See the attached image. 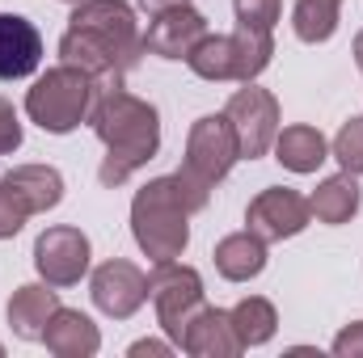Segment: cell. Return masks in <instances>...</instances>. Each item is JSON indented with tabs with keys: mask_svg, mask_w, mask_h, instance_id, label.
Instances as JSON below:
<instances>
[{
	"mask_svg": "<svg viewBox=\"0 0 363 358\" xmlns=\"http://www.w3.org/2000/svg\"><path fill=\"white\" fill-rule=\"evenodd\" d=\"M190 72L203 81H237V59H233V38L228 34H207L190 55Z\"/></svg>",
	"mask_w": 363,
	"mask_h": 358,
	"instance_id": "cell-23",
	"label": "cell"
},
{
	"mask_svg": "<svg viewBox=\"0 0 363 358\" xmlns=\"http://www.w3.org/2000/svg\"><path fill=\"white\" fill-rule=\"evenodd\" d=\"M178 346L190 358H237L245 350L237 329H233V316L220 312V308H207V304L190 316V325H186Z\"/></svg>",
	"mask_w": 363,
	"mask_h": 358,
	"instance_id": "cell-13",
	"label": "cell"
},
{
	"mask_svg": "<svg viewBox=\"0 0 363 358\" xmlns=\"http://www.w3.org/2000/svg\"><path fill=\"white\" fill-rule=\"evenodd\" d=\"M43 64V34L17 13H0V81H21Z\"/></svg>",
	"mask_w": 363,
	"mask_h": 358,
	"instance_id": "cell-14",
	"label": "cell"
},
{
	"mask_svg": "<svg viewBox=\"0 0 363 358\" xmlns=\"http://www.w3.org/2000/svg\"><path fill=\"white\" fill-rule=\"evenodd\" d=\"M228 316H233V329H237V337H241V346H245V350H250V346H267V342L274 337V329H279L274 304H271V299H262V295L241 299Z\"/></svg>",
	"mask_w": 363,
	"mask_h": 358,
	"instance_id": "cell-22",
	"label": "cell"
},
{
	"mask_svg": "<svg viewBox=\"0 0 363 358\" xmlns=\"http://www.w3.org/2000/svg\"><path fill=\"white\" fill-rule=\"evenodd\" d=\"M207 17L190 4H178V8H165L148 21V34H144V47L161 59H186L203 38H207Z\"/></svg>",
	"mask_w": 363,
	"mask_h": 358,
	"instance_id": "cell-11",
	"label": "cell"
},
{
	"mask_svg": "<svg viewBox=\"0 0 363 358\" xmlns=\"http://www.w3.org/2000/svg\"><path fill=\"white\" fill-rule=\"evenodd\" d=\"M241 161V144L237 131L228 122V114H203L194 118L190 135H186V169L199 173L207 185H216L220 178H228V169Z\"/></svg>",
	"mask_w": 363,
	"mask_h": 358,
	"instance_id": "cell-7",
	"label": "cell"
},
{
	"mask_svg": "<svg viewBox=\"0 0 363 358\" xmlns=\"http://www.w3.org/2000/svg\"><path fill=\"white\" fill-rule=\"evenodd\" d=\"M148 299L157 304V321H161V329H165L169 342H182L190 316L207 304V299H203V278H199V270L182 266L178 258L152 266V274H148Z\"/></svg>",
	"mask_w": 363,
	"mask_h": 358,
	"instance_id": "cell-4",
	"label": "cell"
},
{
	"mask_svg": "<svg viewBox=\"0 0 363 358\" xmlns=\"http://www.w3.org/2000/svg\"><path fill=\"white\" fill-rule=\"evenodd\" d=\"M359 202H363L359 181H355V173H347V169L334 173V178H325L313 190V198H308V207H313V215L321 224H347V219H355Z\"/></svg>",
	"mask_w": 363,
	"mask_h": 358,
	"instance_id": "cell-20",
	"label": "cell"
},
{
	"mask_svg": "<svg viewBox=\"0 0 363 358\" xmlns=\"http://www.w3.org/2000/svg\"><path fill=\"white\" fill-rule=\"evenodd\" d=\"M0 181L17 190V198L30 207V215H43L51 207H60V198H64V178L51 165H17L13 173H4Z\"/></svg>",
	"mask_w": 363,
	"mask_h": 358,
	"instance_id": "cell-19",
	"label": "cell"
},
{
	"mask_svg": "<svg viewBox=\"0 0 363 358\" xmlns=\"http://www.w3.org/2000/svg\"><path fill=\"white\" fill-rule=\"evenodd\" d=\"M0 354H4V346H0Z\"/></svg>",
	"mask_w": 363,
	"mask_h": 358,
	"instance_id": "cell-33",
	"label": "cell"
},
{
	"mask_svg": "<svg viewBox=\"0 0 363 358\" xmlns=\"http://www.w3.org/2000/svg\"><path fill=\"white\" fill-rule=\"evenodd\" d=\"M72 30H85L93 38H101L118 59L123 68L131 72L140 64V55L148 51L144 47V34H140V21H135V8L127 0H81L72 8Z\"/></svg>",
	"mask_w": 363,
	"mask_h": 358,
	"instance_id": "cell-5",
	"label": "cell"
},
{
	"mask_svg": "<svg viewBox=\"0 0 363 358\" xmlns=\"http://www.w3.org/2000/svg\"><path fill=\"white\" fill-rule=\"evenodd\" d=\"M342 17V0H296L291 30L300 42H330Z\"/></svg>",
	"mask_w": 363,
	"mask_h": 358,
	"instance_id": "cell-21",
	"label": "cell"
},
{
	"mask_svg": "<svg viewBox=\"0 0 363 358\" xmlns=\"http://www.w3.org/2000/svg\"><path fill=\"white\" fill-rule=\"evenodd\" d=\"M178 4H190V0H140V8H144V13H152V17H157V13H165V8H178Z\"/></svg>",
	"mask_w": 363,
	"mask_h": 358,
	"instance_id": "cell-30",
	"label": "cell"
},
{
	"mask_svg": "<svg viewBox=\"0 0 363 358\" xmlns=\"http://www.w3.org/2000/svg\"><path fill=\"white\" fill-rule=\"evenodd\" d=\"M233 131H237V144H241V156L245 161H258L274 148V135H279V101L271 89H258L254 81L245 89H237L224 105Z\"/></svg>",
	"mask_w": 363,
	"mask_h": 358,
	"instance_id": "cell-6",
	"label": "cell"
},
{
	"mask_svg": "<svg viewBox=\"0 0 363 358\" xmlns=\"http://www.w3.org/2000/svg\"><path fill=\"white\" fill-rule=\"evenodd\" d=\"M68 4H81V0H68Z\"/></svg>",
	"mask_w": 363,
	"mask_h": 358,
	"instance_id": "cell-32",
	"label": "cell"
},
{
	"mask_svg": "<svg viewBox=\"0 0 363 358\" xmlns=\"http://www.w3.org/2000/svg\"><path fill=\"white\" fill-rule=\"evenodd\" d=\"M190 207L178 190V178H152L131 198V236L152 262H174L190 245Z\"/></svg>",
	"mask_w": 363,
	"mask_h": 358,
	"instance_id": "cell-2",
	"label": "cell"
},
{
	"mask_svg": "<svg viewBox=\"0 0 363 358\" xmlns=\"http://www.w3.org/2000/svg\"><path fill=\"white\" fill-rule=\"evenodd\" d=\"M334 354L338 358H363V321L347 325V329L334 337Z\"/></svg>",
	"mask_w": 363,
	"mask_h": 358,
	"instance_id": "cell-28",
	"label": "cell"
},
{
	"mask_svg": "<svg viewBox=\"0 0 363 358\" xmlns=\"http://www.w3.org/2000/svg\"><path fill=\"white\" fill-rule=\"evenodd\" d=\"M89 127L106 144V161L97 169V181L106 190H118L135 169H144L161 152V114H157V105L127 93L123 85L97 93V101L89 110Z\"/></svg>",
	"mask_w": 363,
	"mask_h": 358,
	"instance_id": "cell-1",
	"label": "cell"
},
{
	"mask_svg": "<svg viewBox=\"0 0 363 358\" xmlns=\"http://www.w3.org/2000/svg\"><path fill=\"white\" fill-rule=\"evenodd\" d=\"M26 219H30V207L17 198V190H13V185H4V181H0V241L17 236V232L26 228Z\"/></svg>",
	"mask_w": 363,
	"mask_h": 358,
	"instance_id": "cell-26",
	"label": "cell"
},
{
	"mask_svg": "<svg viewBox=\"0 0 363 358\" xmlns=\"http://www.w3.org/2000/svg\"><path fill=\"white\" fill-rule=\"evenodd\" d=\"M330 152H334V161L347 169V173H363V114L355 118H347L342 122V131L334 135V144H330Z\"/></svg>",
	"mask_w": 363,
	"mask_h": 358,
	"instance_id": "cell-24",
	"label": "cell"
},
{
	"mask_svg": "<svg viewBox=\"0 0 363 358\" xmlns=\"http://www.w3.org/2000/svg\"><path fill=\"white\" fill-rule=\"evenodd\" d=\"M308 219H313L308 198L296 194V190H287V185L262 190V194L245 207V228H250L258 241H267V245H279V241H287V236H300V232L308 228Z\"/></svg>",
	"mask_w": 363,
	"mask_h": 358,
	"instance_id": "cell-8",
	"label": "cell"
},
{
	"mask_svg": "<svg viewBox=\"0 0 363 358\" xmlns=\"http://www.w3.org/2000/svg\"><path fill=\"white\" fill-rule=\"evenodd\" d=\"M60 64H72V68H81L85 76H93V81H97V93L118 89L123 76H127L123 59H118L101 38H93L85 30H72V25H68V34L60 38Z\"/></svg>",
	"mask_w": 363,
	"mask_h": 358,
	"instance_id": "cell-12",
	"label": "cell"
},
{
	"mask_svg": "<svg viewBox=\"0 0 363 358\" xmlns=\"http://www.w3.org/2000/svg\"><path fill=\"white\" fill-rule=\"evenodd\" d=\"M89 295L106 316L127 321L148 299V274L140 266H131V262H123V258H110V262H101V266L93 270Z\"/></svg>",
	"mask_w": 363,
	"mask_h": 358,
	"instance_id": "cell-10",
	"label": "cell"
},
{
	"mask_svg": "<svg viewBox=\"0 0 363 358\" xmlns=\"http://www.w3.org/2000/svg\"><path fill=\"white\" fill-rule=\"evenodd\" d=\"M330 156V144L317 127L308 122H296V127H283L274 135V161L291 173H317V165Z\"/></svg>",
	"mask_w": 363,
	"mask_h": 358,
	"instance_id": "cell-18",
	"label": "cell"
},
{
	"mask_svg": "<svg viewBox=\"0 0 363 358\" xmlns=\"http://www.w3.org/2000/svg\"><path fill=\"white\" fill-rule=\"evenodd\" d=\"M355 64H359V72H363V30L355 34Z\"/></svg>",
	"mask_w": 363,
	"mask_h": 358,
	"instance_id": "cell-31",
	"label": "cell"
},
{
	"mask_svg": "<svg viewBox=\"0 0 363 358\" xmlns=\"http://www.w3.org/2000/svg\"><path fill=\"white\" fill-rule=\"evenodd\" d=\"M17 148H21V118H17L13 101L0 97V156H9Z\"/></svg>",
	"mask_w": 363,
	"mask_h": 358,
	"instance_id": "cell-27",
	"label": "cell"
},
{
	"mask_svg": "<svg viewBox=\"0 0 363 358\" xmlns=\"http://www.w3.org/2000/svg\"><path fill=\"white\" fill-rule=\"evenodd\" d=\"M43 342H47L51 354H60V358H93L97 350H101V333H97V325H93L85 312L64 308V304H60V312L51 316Z\"/></svg>",
	"mask_w": 363,
	"mask_h": 358,
	"instance_id": "cell-16",
	"label": "cell"
},
{
	"mask_svg": "<svg viewBox=\"0 0 363 358\" xmlns=\"http://www.w3.org/2000/svg\"><path fill=\"white\" fill-rule=\"evenodd\" d=\"M211 262L220 270V278H228V282H250V278H258V274L267 270V241H258L250 228H245V232H233V236H224V241L216 245Z\"/></svg>",
	"mask_w": 363,
	"mask_h": 358,
	"instance_id": "cell-17",
	"label": "cell"
},
{
	"mask_svg": "<svg viewBox=\"0 0 363 358\" xmlns=\"http://www.w3.org/2000/svg\"><path fill=\"white\" fill-rule=\"evenodd\" d=\"M55 312H60V295L51 291V282H26L9 299V325L21 342H43Z\"/></svg>",
	"mask_w": 363,
	"mask_h": 358,
	"instance_id": "cell-15",
	"label": "cell"
},
{
	"mask_svg": "<svg viewBox=\"0 0 363 358\" xmlns=\"http://www.w3.org/2000/svg\"><path fill=\"white\" fill-rule=\"evenodd\" d=\"M233 8H237V25L271 34L279 13H283V0H233Z\"/></svg>",
	"mask_w": 363,
	"mask_h": 358,
	"instance_id": "cell-25",
	"label": "cell"
},
{
	"mask_svg": "<svg viewBox=\"0 0 363 358\" xmlns=\"http://www.w3.org/2000/svg\"><path fill=\"white\" fill-rule=\"evenodd\" d=\"M93 101H97V81L72 64H60L47 76H38L34 89L26 93V114L51 135H68L81 122H89Z\"/></svg>",
	"mask_w": 363,
	"mask_h": 358,
	"instance_id": "cell-3",
	"label": "cell"
},
{
	"mask_svg": "<svg viewBox=\"0 0 363 358\" xmlns=\"http://www.w3.org/2000/svg\"><path fill=\"white\" fill-rule=\"evenodd\" d=\"M34 270L51 287H77L89 274V236L81 228H47L34 241Z\"/></svg>",
	"mask_w": 363,
	"mask_h": 358,
	"instance_id": "cell-9",
	"label": "cell"
},
{
	"mask_svg": "<svg viewBox=\"0 0 363 358\" xmlns=\"http://www.w3.org/2000/svg\"><path fill=\"white\" fill-rule=\"evenodd\" d=\"M131 358H144V354H169V342H152V337H144V342H135L131 350H127Z\"/></svg>",
	"mask_w": 363,
	"mask_h": 358,
	"instance_id": "cell-29",
	"label": "cell"
}]
</instances>
